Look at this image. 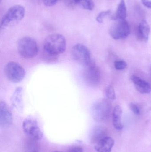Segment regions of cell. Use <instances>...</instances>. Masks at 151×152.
<instances>
[{
  "label": "cell",
  "mask_w": 151,
  "mask_h": 152,
  "mask_svg": "<svg viewBox=\"0 0 151 152\" xmlns=\"http://www.w3.org/2000/svg\"><path fill=\"white\" fill-rule=\"evenodd\" d=\"M138 31L140 37L145 42H148L150 28L149 24L145 20H143L139 24Z\"/></svg>",
  "instance_id": "cell-15"
},
{
  "label": "cell",
  "mask_w": 151,
  "mask_h": 152,
  "mask_svg": "<svg viewBox=\"0 0 151 152\" xmlns=\"http://www.w3.org/2000/svg\"><path fill=\"white\" fill-rule=\"evenodd\" d=\"M66 42L64 36L60 34H53L47 37L43 44L45 53L56 57L65 51Z\"/></svg>",
  "instance_id": "cell-1"
},
{
  "label": "cell",
  "mask_w": 151,
  "mask_h": 152,
  "mask_svg": "<svg viewBox=\"0 0 151 152\" xmlns=\"http://www.w3.org/2000/svg\"><path fill=\"white\" fill-rule=\"evenodd\" d=\"M111 27L110 34L115 40L126 38L130 33V27L126 20L118 19Z\"/></svg>",
  "instance_id": "cell-6"
},
{
  "label": "cell",
  "mask_w": 151,
  "mask_h": 152,
  "mask_svg": "<svg viewBox=\"0 0 151 152\" xmlns=\"http://www.w3.org/2000/svg\"><path fill=\"white\" fill-rule=\"evenodd\" d=\"M2 0H1V2Z\"/></svg>",
  "instance_id": "cell-29"
},
{
  "label": "cell",
  "mask_w": 151,
  "mask_h": 152,
  "mask_svg": "<svg viewBox=\"0 0 151 152\" xmlns=\"http://www.w3.org/2000/svg\"><path fill=\"white\" fill-rule=\"evenodd\" d=\"M22 89L21 88H17L12 97V105L17 109H21L22 105Z\"/></svg>",
  "instance_id": "cell-17"
},
{
  "label": "cell",
  "mask_w": 151,
  "mask_h": 152,
  "mask_svg": "<svg viewBox=\"0 0 151 152\" xmlns=\"http://www.w3.org/2000/svg\"><path fill=\"white\" fill-rule=\"evenodd\" d=\"M131 80L137 90L142 94H149L151 92V86L149 82L140 77L131 76Z\"/></svg>",
  "instance_id": "cell-11"
},
{
  "label": "cell",
  "mask_w": 151,
  "mask_h": 152,
  "mask_svg": "<svg viewBox=\"0 0 151 152\" xmlns=\"http://www.w3.org/2000/svg\"><path fill=\"white\" fill-rule=\"evenodd\" d=\"M150 75L151 79V66L150 69Z\"/></svg>",
  "instance_id": "cell-27"
},
{
  "label": "cell",
  "mask_w": 151,
  "mask_h": 152,
  "mask_svg": "<svg viewBox=\"0 0 151 152\" xmlns=\"http://www.w3.org/2000/svg\"><path fill=\"white\" fill-rule=\"evenodd\" d=\"M143 4L147 8L151 9V1L150 0H142Z\"/></svg>",
  "instance_id": "cell-26"
},
{
  "label": "cell",
  "mask_w": 151,
  "mask_h": 152,
  "mask_svg": "<svg viewBox=\"0 0 151 152\" xmlns=\"http://www.w3.org/2000/svg\"><path fill=\"white\" fill-rule=\"evenodd\" d=\"M111 12V10L105 11H103L100 12L98 16L97 17L96 20L99 23H103V21L104 19L105 18V17L108 16V15L110 14Z\"/></svg>",
  "instance_id": "cell-22"
},
{
  "label": "cell",
  "mask_w": 151,
  "mask_h": 152,
  "mask_svg": "<svg viewBox=\"0 0 151 152\" xmlns=\"http://www.w3.org/2000/svg\"><path fill=\"white\" fill-rule=\"evenodd\" d=\"M22 126L24 132L29 138L38 142L42 138L43 134L38 126L37 121L35 120H25L23 121Z\"/></svg>",
  "instance_id": "cell-9"
},
{
  "label": "cell",
  "mask_w": 151,
  "mask_h": 152,
  "mask_svg": "<svg viewBox=\"0 0 151 152\" xmlns=\"http://www.w3.org/2000/svg\"><path fill=\"white\" fill-rule=\"evenodd\" d=\"M73 1L75 4L87 10H92L95 6L93 0H73Z\"/></svg>",
  "instance_id": "cell-19"
},
{
  "label": "cell",
  "mask_w": 151,
  "mask_h": 152,
  "mask_svg": "<svg viewBox=\"0 0 151 152\" xmlns=\"http://www.w3.org/2000/svg\"><path fill=\"white\" fill-rule=\"evenodd\" d=\"M122 110L120 105H117L113 108L112 113V121L113 126L118 130H121L123 128L121 117Z\"/></svg>",
  "instance_id": "cell-13"
},
{
  "label": "cell",
  "mask_w": 151,
  "mask_h": 152,
  "mask_svg": "<svg viewBox=\"0 0 151 152\" xmlns=\"http://www.w3.org/2000/svg\"><path fill=\"white\" fill-rule=\"evenodd\" d=\"M114 145V140L107 136L97 143L95 148L97 152H111Z\"/></svg>",
  "instance_id": "cell-12"
},
{
  "label": "cell",
  "mask_w": 151,
  "mask_h": 152,
  "mask_svg": "<svg viewBox=\"0 0 151 152\" xmlns=\"http://www.w3.org/2000/svg\"><path fill=\"white\" fill-rule=\"evenodd\" d=\"M68 152H84L82 147L80 146H74L69 150Z\"/></svg>",
  "instance_id": "cell-25"
},
{
  "label": "cell",
  "mask_w": 151,
  "mask_h": 152,
  "mask_svg": "<svg viewBox=\"0 0 151 152\" xmlns=\"http://www.w3.org/2000/svg\"><path fill=\"white\" fill-rule=\"evenodd\" d=\"M83 78L85 82L91 87L98 86L101 82L100 69L93 61L84 66Z\"/></svg>",
  "instance_id": "cell-4"
},
{
  "label": "cell",
  "mask_w": 151,
  "mask_h": 152,
  "mask_svg": "<svg viewBox=\"0 0 151 152\" xmlns=\"http://www.w3.org/2000/svg\"><path fill=\"white\" fill-rule=\"evenodd\" d=\"M13 121L12 113L4 102L0 103V125L1 127L6 128L11 126Z\"/></svg>",
  "instance_id": "cell-10"
},
{
  "label": "cell",
  "mask_w": 151,
  "mask_h": 152,
  "mask_svg": "<svg viewBox=\"0 0 151 152\" xmlns=\"http://www.w3.org/2000/svg\"><path fill=\"white\" fill-rule=\"evenodd\" d=\"M127 16L126 6L125 0H121L115 14L112 16L111 19L113 20L118 19L126 20Z\"/></svg>",
  "instance_id": "cell-16"
},
{
  "label": "cell",
  "mask_w": 151,
  "mask_h": 152,
  "mask_svg": "<svg viewBox=\"0 0 151 152\" xmlns=\"http://www.w3.org/2000/svg\"><path fill=\"white\" fill-rule=\"evenodd\" d=\"M17 49L20 55L26 58H34L39 52L36 41L29 37H25L19 40Z\"/></svg>",
  "instance_id": "cell-2"
},
{
  "label": "cell",
  "mask_w": 151,
  "mask_h": 152,
  "mask_svg": "<svg viewBox=\"0 0 151 152\" xmlns=\"http://www.w3.org/2000/svg\"><path fill=\"white\" fill-rule=\"evenodd\" d=\"M72 53L74 60L84 66L92 61L90 51L83 44H77L74 45Z\"/></svg>",
  "instance_id": "cell-7"
},
{
  "label": "cell",
  "mask_w": 151,
  "mask_h": 152,
  "mask_svg": "<svg viewBox=\"0 0 151 152\" xmlns=\"http://www.w3.org/2000/svg\"><path fill=\"white\" fill-rule=\"evenodd\" d=\"M105 94L106 97L110 100H114L116 98V94L114 88L111 85H110L106 88Z\"/></svg>",
  "instance_id": "cell-20"
},
{
  "label": "cell",
  "mask_w": 151,
  "mask_h": 152,
  "mask_svg": "<svg viewBox=\"0 0 151 152\" xmlns=\"http://www.w3.org/2000/svg\"><path fill=\"white\" fill-rule=\"evenodd\" d=\"M127 66V64L124 61L118 60L114 62V67L117 70H123L125 69Z\"/></svg>",
  "instance_id": "cell-21"
},
{
  "label": "cell",
  "mask_w": 151,
  "mask_h": 152,
  "mask_svg": "<svg viewBox=\"0 0 151 152\" xmlns=\"http://www.w3.org/2000/svg\"><path fill=\"white\" fill-rule=\"evenodd\" d=\"M38 141L28 137L25 143L24 152H40Z\"/></svg>",
  "instance_id": "cell-18"
},
{
  "label": "cell",
  "mask_w": 151,
  "mask_h": 152,
  "mask_svg": "<svg viewBox=\"0 0 151 152\" xmlns=\"http://www.w3.org/2000/svg\"><path fill=\"white\" fill-rule=\"evenodd\" d=\"M25 9L20 5H14L10 8L4 15L1 22V27L7 26L11 22L19 21L24 17Z\"/></svg>",
  "instance_id": "cell-8"
},
{
  "label": "cell",
  "mask_w": 151,
  "mask_h": 152,
  "mask_svg": "<svg viewBox=\"0 0 151 152\" xmlns=\"http://www.w3.org/2000/svg\"><path fill=\"white\" fill-rule=\"evenodd\" d=\"M54 152H60V151H55Z\"/></svg>",
  "instance_id": "cell-28"
},
{
  "label": "cell",
  "mask_w": 151,
  "mask_h": 152,
  "mask_svg": "<svg viewBox=\"0 0 151 152\" xmlns=\"http://www.w3.org/2000/svg\"><path fill=\"white\" fill-rule=\"evenodd\" d=\"M129 107H130V110L135 114L137 115H140V113H141L140 109H139L137 105H136V104L133 103H131L129 104Z\"/></svg>",
  "instance_id": "cell-23"
},
{
  "label": "cell",
  "mask_w": 151,
  "mask_h": 152,
  "mask_svg": "<svg viewBox=\"0 0 151 152\" xmlns=\"http://www.w3.org/2000/svg\"><path fill=\"white\" fill-rule=\"evenodd\" d=\"M59 1L60 0H43L44 4L48 6H53Z\"/></svg>",
  "instance_id": "cell-24"
},
{
  "label": "cell",
  "mask_w": 151,
  "mask_h": 152,
  "mask_svg": "<svg viewBox=\"0 0 151 152\" xmlns=\"http://www.w3.org/2000/svg\"><path fill=\"white\" fill-rule=\"evenodd\" d=\"M4 73L10 81L15 83L21 81L26 74L23 67L14 61H11L6 64L4 67Z\"/></svg>",
  "instance_id": "cell-5"
},
{
  "label": "cell",
  "mask_w": 151,
  "mask_h": 152,
  "mask_svg": "<svg viewBox=\"0 0 151 152\" xmlns=\"http://www.w3.org/2000/svg\"><path fill=\"white\" fill-rule=\"evenodd\" d=\"M111 110V104L109 101L105 99H99L92 106V116L95 121H104L109 118Z\"/></svg>",
  "instance_id": "cell-3"
},
{
  "label": "cell",
  "mask_w": 151,
  "mask_h": 152,
  "mask_svg": "<svg viewBox=\"0 0 151 152\" xmlns=\"http://www.w3.org/2000/svg\"><path fill=\"white\" fill-rule=\"evenodd\" d=\"M106 129L102 127L97 126L95 127L92 131L91 135V142L92 143L96 144L101 139L107 137Z\"/></svg>",
  "instance_id": "cell-14"
}]
</instances>
